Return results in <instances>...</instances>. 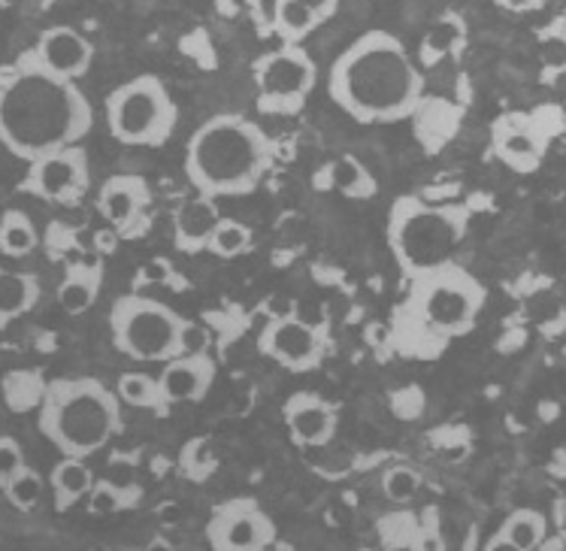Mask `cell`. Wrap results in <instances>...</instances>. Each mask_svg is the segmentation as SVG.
Wrapping results in <instances>:
<instances>
[{
	"label": "cell",
	"mask_w": 566,
	"mask_h": 551,
	"mask_svg": "<svg viewBox=\"0 0 566 551\" xmlns=\"http://www.w3.org/2000/svg\"><path fill=\"white\" fill-rule=\"evenodd\" d=\"M49 482H52V491H55V506L64 512L70 506L80 503L82 497L92 495L97 479H94V472L88 470V464L82 458H64L52 467Z\"/></svg>",
	"instance_id": "22"
},
{
	"label": "cell",
	"mask_w": 566,
	"mask_h": 551,
	"mask_svg": "<svg viewBox=\"0 0 566 551\" xmlns=\"http://www.w3.org/2000/svg\"><path fill=\"white\" fill-rule=\"evenodd\" d=\"M207 542L212 551H273L276 524L252 497H233L212 509L207 521Z\"/></svg>",
	"instance_id": "10"
},
{
	"label": "cell",
	"mask_w": 566,
	"mask_h": 551,
	"mask_svg": "<svg viewBox=\"0 0 566 551\" xmlns=\"http://www.w3.org/2000/svg\"><path fill=\"white\" fill-rule=\"evenodd\" d=\"M219 221V204L212 197L195 195L191 200H182L174 212V246L186 254L207 252Z\"/></svg>",
	"instance_id": "18"
},
{
	"label": "cell",
	"mask_w": 566,
	"mask_h": 551,
	"mask_svg": "<svg viewBox=\"0 0 566 551\" xmlns=\"http://www.w3.org/2000/svg\"><path fill=\"white\" fill-rule=\"evenodd\" d=\"M3 495H7V500H10L15 509L31 512V509L40 503V497H43V476L31 470V467H24V470L3 488Z\"/></svg>",
	"instance_id": "32"
},
{
	"label": "cell",
	"mask_w": 566,
	"mask_h": 551,
	"mask_svg": "<svg viewBox=\"0 0 566 551\" xmlns=\"http://www.w3.org/2000/svg\"><path fill=\"white\" fill-rule=\"evenodd\" d=\"M381 491H385V497L394 500V503H409V500H416V495L421 491V476H418L412 467H403V464L388 467L385 476H381Z\"/></svg>",
	"instance_id": "31"
},
{
	"label": "cell",
	"mask_w": 566,
	"mask_h": 551,
	"mask_svg": "<svg viewBox=\"0 0 566 551\" xmlns=\"http://www.w3.org/2000/svg\"><path fill=\"white\" fill-rule=\"evenodd\" d=\"M470 228V209L433 204L418 195H400L388 209V249L406 279L449 264Z\"/></svg>",
	"instance_id": "6"
},
{
	"label": "cell",
	"mask_w": 566,
	"mask_h": 551,
	"mask_svg": "<svg viewBox=\"0 0 566 551\" xmlns=\"http://www.w3.org/2000/svg\"><path fill=\"white\" fill-rule=\"evenodd\" d=\"M40 434L64 458H92L122 430V401L101 380H55L40 403Z\"/></svg>",
	"instance_id": "5"
},
{
	"label": "cell",
	"mask_w": 566,
	"mask_h": 551,
	"mask_svg": "<svg viewBox=\"0 0 566 551\" xmlns=\"http://www.w3.org/2000/svg\"><path fill=\"white\" fill-rule=\"evenodd\" d=\"M24 451L19 446V439L0 437V491L24 470Z\"/></svg>",
	"instance_id": "34"
},
{
	"label": "cell",
	"mask_w": 566,
	"mask_h": 551,
	"mask_svg": "<svg viewBox=\"0 0 566 551\" xmlns=\"http://www.w3.org/2000/svg\"><path fill=\"white\" fill-rule=\"evenodd\" d=\"M40 246L34 221L22 209H7L0 216V252L7 258H28Z\"/></svg>",
	"instance_id": "25"
},
{
	"label": "cell",
	"mask_w": 566,
	"mask_h": 551,
	"mask_svg": "<svg viewBox=\"0 0 566 551\" xmlns=\"http://www.w3.org/2000/svg\"><path fill=\"white\" fill-rule=\"evenodd\" d=\"M104 285V267L97 264H73L64 276V282L59 285V306L67 315H82L94 306V300L101 294Z\"/></svg>",
	"instance_id": "19"
},
{
	"label": "cell",
	"mask_w": 566,
	"mask_h": 551,
	"mask_svg": "<svg viewBox=\"0 0 566 551\" xmlns=\"http://www.w3.org/2000/svg\"><path fill=\"white\" fill-rule=\"evenodd\" d=\"M282 415H285L291 439L301 448L327 446L336 437V409L315 391L291 394L282 406Z\"/></svg>",
	"instance_id": "16"
},
{
	"label": "cell",
	"mask_w": 566,
	"mask_h": 551,
	"mask_svg": "<svg viewBox=\"0 0 566 551\" xmlns=\"http://www.w3.org/2000/svg\"><path fill=\"white\" fill-rule=\"evenodd\" d=\"M488 291L461 264L433 267L409 279L406 298L394 306L391 343L409 361H437L454 340L473 331Z\"/></svg>",
	"instance_id": "3"
},
{
	"label": "cell",
	"mask_w": 566,
	"mask_h": 551,
	"mask_svg": "<svg viewBox=\"0 0 566 551\" xmlns=\"http://www.w3.org/2000/svg\"><path fill=\"white\" fill-rule=\"evenodd\" d=\"M545 85L555 92L557 101H564L566 104V67H557V70H545Z\"/></svg>",
	"instance_id": "37"
},
{
	"label": "cell",
	"mask_w": 566,
	"mask_h": 551,
	"mask_svg": "<svg viewBox=\"0 0 566 551\" xmlns=\"http://www.w3.org/2000/svg\"><path fill=\"white\" fill-rule=\"evenodd\" d=\"M143 551H176V549L167 540H161V537H155V540H149V545H146Z\"/></svg>",
	"instance_id": "42"
},
{
	"label": "cell",
	"mask_w": 566,
	"mask_h": 551,
	"mask_svg": "<svg viewBox=\"0 0 566 551\" xmlns=\"http://www.w3.org/2000/svg\"><path fill=\"white\" fill-rule=\"evenodd\" d=\"M327 94L360 125H397L421 106L424 76L403 40L388 31H367L336 55Z\"/></svg>",
	"instance_id": "2"
},
{
	"label": "cell",
	"mask_w": 566,
	"mask_h": 551,
	"mask_svg": "<svg viewBox=\"0 0 566 551\" xmlns=\"http://www.w3.org/2000/svg\"><path fill=\"white\" fill-rule=\"evenodd\" d=\"M322 24V15H315L310 7H303L301 0H273V28L285 43H303Z\"/></svg>",
	"instance_id": "24"
},
{
	"label": "cell",
	"mask_w": 566,
	"mask_h": 551,
	"mask_svg": "<svg viewBox=\"0 0 566 551\" xmlns=\"http://www.w3.org/2000/svg\"><path fill=\"white\" fill-rule=\"evenodd\" d=\"M416 551H446L442 533L437 528V521H424L416 537Z\"/></svg>",
	"instance_id": "36"
},
{
	"label": "cell",
	"mask_w": 566,
	"mask_h": 551,
	"mask_svg": "<svg viewBox=\"0 0 566 551\" xmlns=\"http://www.w3.org/2000/svg\"><path fill=\"white\" fill-rule=\"evenodd\" d=\"M252 76L261 113L297 115L318 82V67L301 43H282L254 61Z\"/></svg>",
	"instance_id": "9"
},
{
	"label": "cell",
	"mask_w": 566,
	"mask_h": 551,
	"mask_svg": "<svg viewBox=\"0 0 566 551\" xmlns=\"http://www.w3.org/2000/svg\"><path fill=\"white\" fill-rule=\"evenodd\" d=\"M249 246H252V230L245 228L240 219L221 216V221L212 230L207 252H212L216 258H240V254L249 252Z\"/></svg>",
	"instance_id": "29"
},
{
	"label": "cell",
	"mask_w": 566,
	"mask_h": 551,
	"mask_svg": "<svg viewBox=\"0 0 566 551\" xmlns=\"http://www.w3.org/2000/svg\"><path fill=\"white\" fill-rule=\"evenodd\" d=\"M209 352V331L203 324L186 322L182 340H179V355H207Z\"/></svg>",
	"instance_id": "35"
},
{
	"label": "cell",
	"mask_w": 566,
	"mask_h": 551,
	"mask_svg": "<svg viewBox=\"0 0 566 551\" xmlns=\"http://www.w3.org/2000/svg\"><path fill=\"white\" fill-rule=\"evenodd\" d=\"M158 516L164 518V524H167V528H176V521H179V506L176 503L161 506V509H158Z\"/></svg>",
	"instance_id": "41"
},
{
	"label": "cell",
	"mask_w": 566,
	"mask_h": 551,
	"mask_svg": "<svg viewBox=\"0 0 566 551\" xmlns=\"http://www.w3.org/2000/svg\"><path fill=\"white\" fill-rule=\"evenodd\" d=\"M151 204V191L143 176H113L101 185L97 191V209L118 237H134L137 225H143V216Z\"/></svg>",
	"instance_id": "14"
},
{
	"label": "cell",
	"mask_w": 566,
	"mask_h": 551,
	"mask_svg": "<svg viewBox=\"0 0 566 551\" xmlns=\"http://www.w3.org/2000/svg\"><path fill=\"white\" fill-rule=\"evenodd\" d=\"M216 382V361L207 355H176L164 364L161 385L164 406L176 403H200Z\"/></svg>",
	"instance_id": "17"
},
{
	"label": "cell",
	"mask_w": 566,
	"mask_h": 551,
	"mask_svg": "<svg viewBox=\"0 0 566 551\" xmlns=\"http://www.w3.org/2000/svg\"><path fill=\"white\" fill-rule=\"evenodd\" d=\"M545 143H548V134L536 125L533 115H503L494 122V131H491L494 155L515 173L536 170L543 164Z\"/></svg>",
	"instance_id": "13"
},
{
	"label": "cell",
	"mask_w": 566,
	"mask_h": 551,
	"mask_svg": "<svg viewBox=\"0 0 566 551\" xmlns=\"http://www.w3.org/2000/svg\"><path fill=\"white\" fill-rule=\"evenodd\" d=\"M116 394L118 401L137 409H167L158 376H149V373H122L116 382Z\"/></svg>",
	"instance_id": "28"
},
{
	"label": "cell",
	"mask_w": 566,
	"mask_h": 551,
	"mask_svg": "<svg viewBox=\"0 0 566 551\" xmlns=\"http://www.w3.org/2000/svg\"><path fill=\"white\" fill-rule=\"evenodd\" d=\"M276 146L264 127L240 113H219L197 127L186 149V176L197 195H252L273 170Z\"/></svg>",
	"instance_id": "4"
},
{
	"label": "cell",
	"mask_w": 566,
	"mask_h": 551,
	"mask_svg": "<svg viewBox=\"0 0 566 551\" xmlns=\"http://www.w3.org/2000/svg\"><path fill=\"white\" fill-rule=\"evenodd\" d=\"M188 319L174 306L146 294H125L109 310V333L118 352L143 364H167L179 355V340Z\"/></svg>",
	"instance_id": "8"
},
{
	"label": "cell",
	"mask_w": 566,
	"mask_h": 551,
	"mask_svg": "<svg viewBox=\"0 0 566 551\" xmlns=\"http://www.w3.org/2000/svg\"><path fill=\"white\" fill-rule=\"evenodd\" d=\"M36 61L46 70H52L61 80H82L94 61V46L88 43V37L80 34L70 24H55L46 28L34 46Z\"/></svg>",
	"instance_id": "15"
},
{
	"label": "cell",
	"mask_w": 566,
	"mask_h": 551,
	"mask_svg": "<svg viewBox=\"0 0 566 551\" xmlns=\"http://www.w3.org/2000/svg\"><path fill=\"white\" fill-rule=\"evenodd\" d=\"M303 7H310V10L315 12V15H322L324 22L334 15L336 10H339V0H301Z\"/></svg>",
	"instance_id": "39"
},
{
	"label": "cell",
	"mask_w": 566,
	"mask_h": 551,
	"mask_svg": "<svg viewBox=\"0 0 566 551\" xmlns=\"http://www.w3.org/2000/svg\"><path fill=\"white\" fill-rule=\"evenodd\" d=\"M106 127L122 146L158 149L174 137L179 106L174 94L155 73H139L106 94Z\"/></svg>",
	"instance_id": "7"
},
{
	"label": "cell",
	"mask_w": 566,
	"mask_h": 551,
	"mask_svg": "<svg viewBox=\"0 0 566 551\" xmlns=\"http://www.w3.org/2000/svg\"><path fill=\"white\" fill-rule=\"evenodd\" d=\"M139 495H143L139 485H118L109 482V479H101V482H94L92 495L85 497V500H88V512L92 516L106 518L139 503Z\"/></svg>",
	"instance_id": "27"
},
{
	"label": "cell",
	"mask_w": 566,
	"mask_h": 551,
	"mask_svg": "<svg viewBox=\"0 0 566 551\" xmlns=\"http://www.w3.org/2000/svg\"><path fill=\"white\" fill-rule=\"evenodd\" d=\"M88 97L73 80H61L28 49L0 67V143L22 162L80 146L92 131Z\"/></svg>",
	"instance_id": "1"
},
{
	"label": "cell",
	"mask_w": 566,
	"mask_h": 551,
	"mask_svg": "<svg viewBox=\"0 0 566 551\" xmlns=\"http://www.w3.org/2000/svg\"><path fill=\"white\" fill-rule=\"evenodd\" d=\"M497 533L512 545H518V549L539 551L545 542V533H548V521L536 509H515V512H509Z\"/></svg>",
	"instance_id": "26"
},
{
	"label": "cell",
	"mask_w": 566,
	"mask_h": 551,
	"mask_svg": "<svg viewBox=\"0 0 566 551\" xmlns=\"http://www.w3.org/2000/svg\"><path fill=\"white\" fill-rule=\"evenodd\" d=\"M40 300V282L31 273L0 270V328L22 319Z\"/></svg>",
	"instance_id": "21"
},
{
	"label": "cell",
	"mask_w": 566,
	"mask_h": 551,
	"mask_svg": "<svg viewBox=\"0 0 566 551\" xmlns=\"http://www.w3.org/2000/svg\"><path fill=\"white\" fill-rule=\"evenodd\" d=\"M482 551H524V549H518V545H512V542L503 540L500 533H494V537L488 540V545Z\"/></svg>",
	"instance_id": "40"
},
{
	"label": "cell",
	"mask_w": 566,
	"mask_h": 551,
	"mask_svg": "<svg viewBox=\"0 0 566 551\" xmlns=\"http://www.w3.org/2000/svg\"><path fill=\"white\" fill-rule=\"evenodd\" d=\"M0 3H3V7H15L19 0H0Z\"/></svg>",
	"instance_id": "43"
},
{
	"label": "cell",
	"mask_w": 566,
	"mask_h": 551,
	"mask_svg": "<svg viewBox=\"0 0 566 551\" xmlns=\"http://www.w3.org/2000/svg\"><path fill=\"white\" fill-rule=\"evenodd\" d=\"M324 176L331 179L336 191H343L346 197H355V200H370L379 191L373 173L355 155H339V158H334V162L324 167Z\"/></svg>",
	"instance_id": "23"
},
{
	"label": "cell",
	"mask_w": 566,
	"mask_h": 551,
	"mask_svg": "<svg viewBox=\"0 0 566 551\" xmlns=\"http://www.w3.org/2000/svg\"><path fill=\"white\" fill-rule=\"evenodd\" d=\"M182 472H186L188 479H195V482H203V479H209V476L216 472V460L209 455L207 437L191 439V443L182 448Z\"/></svg>",
	"instance_id": "33"
},
{
	"label": "cell",
	"mask_w": 566,
	"mask_h": 551,
	"mask_svg": "<svg viewBox=\"0 0 566 551\" xmlns=\"http://www.w3.org/2000/svg\"><path fill=\"white\" fill-rule=\"evenodd\" d=\"M500 10H509V12H536L543 10L548 0H494Z\"/></svg>",
	"instance_id": "38"
},
{
	"label": "cell",
	"mask_w": 566,
	"mask_h": 551,
	"mask_svg": "<svg viewBox=\"0 0 566 551\" xmlns=\"http://www.w3.org/2000/svg\"><path fill=\"white\" fill-rule=\"evenodd\" d=\"M3 391H7V403L12 409H31V406H40L43 403V394H46V385L36 380L31 370H19V373H10L7 382H3Z\"/></svg>",
	"instance_id": "30"
},
{
	"label": "cell",
	"mask_w": 566,
	"mask_h": 551,
	"mask_svg": "<svg viewBox=\"0 0 566 551\" xmlns=\"http://www.w3.org/2000/svg\"><path fill=\"white\" fill-rule=\"evenodd\" d=\"M258 349H261V355L276 361L279 367L291 370V373H310V370L322 367L327 340H324L322 328L303 322L294 312L285 319H270L258 336Z\"/></svg>",
	"instance_id": "12"
},
{
	"label": "cell",
	"mask_w": 566,
	"mask_h": 551,
	"mask_svg": "<svg viewBox=\"0 0 566 551\" xmlns=\"http://www.w3.org/2000/svg\"><path fill=\"white\" fill-rule=\"evenodd\" d=\"M463 43H467V24H463L461 15L449 12V15H442V19L430 24V31L418 46V58H421V64L437 67L442 58L458 55Z\"/></svg>",
	"instance_id": "20"
},
{
	"label": "cell",
	"mask_w": 566,
	"mask_h": 551,
	"mask_svg": "<svg viewBox=\"0 0 566 551\" xmlns=\"http://www.w3.org/2000/svg\"><path fill=\"white\" fill-rule=\"evenodd\" d=\"M92 185V167L88 155L82 146H67V149L49 152L43 158L28 164L22 191L49 200V204H80Z\"/></svg>",
	"instance_id": "11"
}]
</instances>
